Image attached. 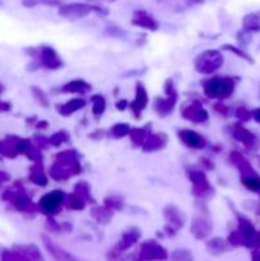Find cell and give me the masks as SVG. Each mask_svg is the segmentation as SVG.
Listing matches in <instances>:
<instances>
[{
	"instance_id": "6da1fadb",
	"label": "cell",
	"mask_w": 260,
	"mask_h": 261,
	"mask_svg": "<svg viewBox=\"0 0 260 261\" xmlns=\"http://www.w3.org/2000/svg\"><path fill=\"white\" fill-rule=\"evenodd\" d=\"M82 172V166L75 150H64L56 154L55 162L50 167V177L56 181H64Z\"/></svg>"
},
{
	"instance_id": "7a4b0ae2",
	"label": "cell",
	"mask_w": 260,
	"mask_h": 261,
	"mask_svg": "<svg viewBox=\"0 0 260 261\" xmlns=\"http://www.w3.org/2000/svg\"><path fill=\"white\" fill-rule=\"evenodd\" d=\"M235 84L231 78H212L203 82V91L206 97L216 99L228 98L233 93Z\"/></svg>"
},
{
	"instance_id": "3957f363",
	"label": "cell",
	"mask_w": 260,
	"mask_h": 261,
	"mask_svg": "<svg viewBox=\"0 0 260 261\" xmlns=\"http://www.w3.org/2000/svg\"><path fill=\"white\" fill-rule=\"evenodd\" d=\"M91 13H97L99 15H107V10L96 5L84 4V3H70V4H63L59 7V14L68 19L76 20L87 17Z\"/></svg>"
},
{
	"instance_id": "277c9868",
	"label": "cell",
	"mask_w": 260,
	"mask_h": 261,
	"mask_svg": "<svg viewBox=\"0 0 260 261\" xmlns=\"http://www.w3.org/2000/svg\"><path fill=\"white\" fill-rule=\"evenodd\" d=\"M222 64H223V56L217 50H205L200 55L196 56L194 61L195 70L204 75L213 74L221 68Z\"/></svg>"
},
{
	"instance_id": "5b68a950",
	"label": "cell",
	"mask_w": 260,
	"mask_h": 261,
	"mask_svg": "<svg viewBox=\"0 0 260 261\" xmlns=\"http://www.w3.org/2000/svg\"><path fill=\"white\" fill-rule=\"evenodd\" d=\"M165 92H166V98H155L153 107H154L155 112L160 116L165 117L172 112L173 107H175L176 102H177V92H176L175 84L171 79H167L165 83Z\"/></svg>"
},
{
	"instance_id": "8992f818",
	"label": "cell",
	"mask_w": 260,
	"mask_h": 261,
	"mask_svg": "<svg viewBox=\"0 0 260 261\" xmlns=\"http://www.w3.org/2000/svg\"><path fill=\"white\" fill-rule=\"evenodd\" d=\"M31 143L32 142L28 139H23L15 135H8L4 140L0 142V153L4 157L15 158L19 154H25Z\"/></svg>"
},
{
	"instance_id": "52a82bcc",
	"label": "cell",
	"mask_w": 260,
	"mask_h": 261,
	"mask_svg": "<svg viewBox=\"0 0 260 261\" xmlns=\"http://www.w3.org/2000/svg\"><path fill=\"white\" fill-rule=\"evenodd\" d=\"M65 194L61 190H53L41 196L37 203V208L46 216H55L60 212L61 205L65 203Z\"/></svg>"
},
{
	"instance_id": "ba28073f",
	"label": "cell",
	"mask_w": 260,
	"mask_h": 261,
	"mask_svg": "<svg viewBox=\"0 0 260 261\" xmlns=\"http://www.w3.org/2000/svg\"><path fill=\"white\" fill-rule=\"evenodd\" d=\"M188 177L190 180L191 185V194L195 198L203 199L205 196H209L213 194V188L209 184L208 177L201 170H188Z\"/></svg>"
},
{
	"instance_id": "9c48e42d",
	"label": "cell",
	"mask_w": 260,
	"mask_h": 261,
	"mask_svg": "<svg viewBox=\"0 0 260 261\" xmlns=\"http://www.w3.org/2000/svg\"><path fill=\"white\" fill-rule=\"evenodd\" d=\"M33 51L35 53L30 51V54L33 58L40 61V64L43 68L50 69V70H58V69H60L63 66V61H61L60 55L51 46H41V47L35 48Z\"/></svg>"
},
{
	"instance_id": "30bf717a",
	"label": "cell",
	"mask_w": 260,
	"mask_h": 261,
	"mask_svg": "<svg viewBox=\"0 0 260 261\" xmlns=\"http://www.w3.org/2000/svg\"><path fill=\"white\" fill-rule=\"evenodd\" d=\"M181 115H183L184 119L188 120V121L194 122V124L205 122L209 117L208 111L204 109L203 105L199 101H193L190 105L184 107V110L181 111Z\"/></svg>"
},
{
	"instance_id": "8fae6325",
	"label": "cell",
	"mask_w": 260,
	"mask_h": 261,
	"mask_svg": "<svg viewBox=\"0 0 260 261\" xmlns=\"http://www.w3.org/2000/svg\"><path fill=\"white\" fill-rule=\"evenodd\" d=\"M178 138H180V140L186 145V147L191 148V149H203L206 145L205 138L201 137V135L198 134L196 132H193V130H180V132H178Z\"/></svg>"
},
{
	"instance_id": "7c38bea8",
	"label": "cell",
	"mask_w": 260,
	"mask_h": 261,
	"mask_svg": "<svg viewBox=\"0 0 260 261\" xmlns=\"http://www.w3.org/2000/svg\"><path fill=\"white\" fill-rule=\"evenodd\" d=\"M132 23L134 25H137V27L149 31H157L158 27H160V24L154 19V17L152 14H149L148 12H145V10H135L133 13Z\"/></svg>"
},
{
	"instance_id": "4fadbf2b",
	"label": "cell",
	"mask_w": 260,
	"mask_h": 261,
	"mask_svg": "<svg viewBox=\"0 0 260 261\" xmlns=\"http://www.w3.org/2000/svg\"><path fill=\"white\" fill-rule=\"evenodd\" d=\"M147 105H148V93L147 91H145L144 86H143L140 82H138L137 89H135L134 101H133L132 103H129V107L135 116H139V115L142 114L143 110L147 107Z\"/></svg>"
},
{
	"instance_id": "5bb4252c",
	"label": "cell",
	"mask_w": 260,
	"mask_h": 261,
	"mask_svg": "<svg viewBox=\"0 0 260 261\" xmlns=\"http://www.w3.org/2000/svg\"><path fill=\"white\" fill-rule=\"evenodd\" d=\"M167 144V137L163 133H155V134H148L143 143V150L144 152H155L161 150Z\"/></svg>"
},
{
	"instance_id": "9a60e30c",
	"label": "cell",
	"mask_w": 260,
	"mask_h": 261,
	"mask_svg": "<svg viewBox=\"0 0 260 261\" xmlns=\"http://www.w3.org/2000/svg\"><path fill=\"white\" fill-rule=\"evenodd\" d=\"M87 105L86 99L83 98H71L69 99L68 102L63 105H58L56 109H58V112L61 115V116H71L73 114H75L79 110L84 109Z\"/></svg>"
},
{
	"instance_id": "2e32d148",
	"label": "cell",
	"mask_w": 260,
	"mask_h": 261,
	"mask_svg": "<svg viewBox=\"0 0 260 261\" xmlns=\"http://www.w3.org/2000/svg\"><path fill=\"white\" fill-rule=\"evenodd\" d=\"M30 180L37 186H46L48 184L47 175H46L45 170H43L42 162H35V165L31 167L30 171Z\"/></svg>"
},
{
	"instance_id": "e0dca14e",
	"label": "cell",
	"mask_w": 260,
	"mask_h": 261,
	"mask_svg": "<svg viewBox=\"0 0 260 261\" xmlns=\"http://www.w3.org/2000/svg\"><path fill=\"white\" fill-rule=\"evenodd\" d=\"M89 89H91V86L87 82H84L83 79H74V81H70L65 86H63L61 92L71 94H83L87 93Z\"/></svg>"
},
{
	"instance_id": "ac0fdd59",
	"label": "cell",
	"mask_w": 260,
	"mask_h": 261,
	"mask_svg": "<svg viewBox=\"0 0 260 261\" xmlns=\"http://www.w3.org/2000/svg\"><path fill=\"white\" fill-rule=\"evenodd\" d=\"M191 231H193V233L195 234L198 239H204V237H206L211 233L212 224L208 219L203 218V217H198V218L194 219Z\"/></svg>"
},
{
	"instance_id": "d6986e66",
	"label": "cell",
	"mask_w": 260,
	"mask_h": 261,
	"mask_svg": "<svg viewBox=\"0 0 260 261\" xmlns=\"http://www.w3.org/2000/svg\"><path fill=\"white\" fill-rule=\"evenodd\" d=\"M43 242H45V246L47 247L48 251H50L51 254H53L54 256H55L56 260H59V261H75V260H74V257H71L70 255L68 254V252L64 251V250L61 249V247L56 246V245L54 244V242L51 241V240H48V239H46V237H43Z\"/></svg>"
},
{
	"instance_id": "ffe728a7",
	"label": "cell",
	"mask_w": 260,
	"mask_h": 261,
	"mask_svg": "<svg viewBox=\"0 0 260 261\" xmlns=\"http://www.w3.org/2000/svg\"><path fill=\"white\" fill-rule=\"evenodd\" d=\"M165 218L167 219V222L172 226L181 227L184 224V218L181 212L176 208L175 205H168L167 208L165 209Z\"/></svg>"
},
{
	"instance_id": "44dd1931",
	"label": "cell",
	"mask_w": 260,
	"mask_h": 261,
	"mask_svg": "<svg viewBox=\"0 0 260 261\" xmlns=\"http://www.w3.org/2000/svg\"><path fill=\"white\" fill-rule=\"evenodd\" d=\"M65 204L69 209L71 211H82V209L86 208V199L82 198L79 194H76L75 191L70 193L69 195L65 196Z\"/></svg>"
},
{
	"instance_id": "7402d4cb",
	"label": "cell",
	"mask_w": 260,
	"mask_h": 261,
	"mask_svg": "<svg viewBox=\"0 0 260 261\" xmlns=\"http://www.w3.org/2000/svg\"><path fill=\"white\" fill-rule=\"evenodd\" d=\"M143 255L150 259H163L166 256L165 250L153 242H148L143 246Z\"/></svg>"
},
{
	"instance_id": "603a6c76",
	"label": "cell",
	"mask_w": 260,
	"mask_h": 261,
	"mask_svg": "<svg viewBox=\"0 0 260 261\" xmlns=\"http://www.w3.org/2000/svg\"><path fill=\"white\" fill-rule=\"evenodd\" d=\"M112 209L107 208L106 205L97 206V208L92 209V217L96 218L99 223H107L112 217Z\"/></svg>"
},
{
	"instance_id": "cb8c5ba5",
	"label": "cell",
	"mask_w": 260,
	"mask_h": 261,
	"mask_svg": "<svg viewBox=\"0 0 260 261\" xmlns=\"http://www.w3.org/2000/svg\"><path fill=\"white\" fill-rule=\"evenodd\" d=\"M92 102V114L96 117H99L103 115L105 110H106V99L101 94H96L91 98Z\"/></svg>"
},
{
	"instance_id": "d4e9b609",
	"label": "cell",
	"mask_w": 260,
	"mask_h": 261,
	"mask_svg": "<svg viewBox=\"0 0 260 261\" xmlns=\"http://www.w3.org/2000/svg\"><path fill=\"white\" fill-rule=\"evenodd\" d=\"M74 191L76 194H79L82 198L86 199L87 203H94V199L91 195V186L86 181H79L75 185V188H74Z\"/></svg>"
},
{
	"instance_id": "484cf974",
	"label": "cell",
	"mask_w": 260,
	"mask_h": 261,
	"mask_svg": "<svg viewBox=\"0 0 260 261\" xmlns=\"http://www.w3.org/2000/svg\"><path fill=\"white\" fill-rule=\"evenodd\" d=\"M130 126L127 124H124V122H120V124H115L114 126H111L110 129V134H111L112 138H124L126 135L130 134Z\"/></svg>"
},
{
	"instance_id": "4316f807",
	"label": "cell",
	"mask_w": 260,
	"mask_h": 261,
	"mask_svg": "<svg viewBox=\"0 0 260 261\" xmlns=\"http://www.w3.org/2000/svg\"><path fill=\"white\" fill-rule=\"evenodd\" d=\"M70 138V135L65 132V130H59V132L54 133L50 138H48V142H50V145L53 147H60L61 144L66 143Z\"/></svg>"
},
{
	"instance_id": "83f0119b",
	"label": "cell",
	"mask_w": 260,
	"mask_h": 261,
	"mask_svg": "<svg viewBox=\"0 0 260 261\" xmlns=\"http://www.w3.org/2000/svg\"><path fill=\"white\" fill-rule=\"evenodd\" d=\"M130 138H132V142L137 145H143L145 138H147V130L145 127H135V129L130 130Z\"/></svg>"
},
{
	"instance_id": "f1b7e54d",
	"label": "cell",
	"mask_w": 260,
	"mask_h": 261,
	"mask_svg": "<svg viewBox=\"0 0 260 261\" xmlns=\"http://www.w3.org/2000/svg\"><path fill=\"white\" fill-rule=\"evenodd\" d=\"M138 237H139V233H138L137 231L126 232V233H125L124 236H122L121 241H120V245H121L122 249H126V247L132 246V245L134 244L135 241H137Z\"/></svg>"
},
{
	"instance_id": "f546056e",
	"label": "cell",
	"mask_w": 260,
	"mask_h": 261,
	"mask_svg": "<svg viewBox=\"0 0 260 261\" xmlns=\"http://www.w3.org/2000/svg\"><path fill=\"white\" fill-rule=\"evenodd\" d=\"M105 205L112 211H119L124 206V201L120 196H110V198L105 199Z\"/></svg>"
},
{
	"instance_id": "4dcf8cb0",
	"label": "cell",
	"mask_w": 260,
	"mask_h": 261,
	"mask_svg": "<svg viewBox=\"0 0 260 261\" xmlns=\"http://www.w3.org/2000/svg\"><path fill=\"white\" fill-rule=\"evenodd\" d=\"M2 261H27V259L19 251H17V250L15 251H8V250H5V251H3Z\"/></svg>"
},
{
	"instance_id": "1f68e13d",
	"label": "cell",
	"mask_w": 260,
	"mask_h": 261,
	"mask_svg": "<svg viewBox=\"0 0 260 261\" xmlns=\"http://www.w3.org/2000/svg\"><path fill=\"white\" fill-rule=\"evenodd\" d=\"M22 4H23V7H25V8H33L38 4L60 5V2H58V0H23Z\"/></svg>"
},
{
	"instance_id": "d6a6232c",
	"label": "cell",
	"mask_w": 260,
	"mask_h": 261,
	"mask_svg": "<svg viewBox=\"0 0 260 261\" xmlns=\"http://www.w3.org/2000/svg\"><path fill=\"white\" fill-rule=\"evenodd\" d=\"M32 94L35 96V98L37 99L38 102H40L41 106L43 107H48L50 106V103H48L47 98H46V94L43 93L42 89L37 88V87H32Z\"/></svg>"
},
{
	"instance_id": "836d02e7",
	"label": "cell",
	"mask_w": 260,
	"mask_h": 261,
	"mask_svg": "<svg viewBox=\"0 0 260 261\" xmlns=\"http://www.w3.org/2000/svg\"><path fill=\"white\" fill-rule=\"evenodd\" d=\"M242 182L250 190L257 191L260 190V180L255 177H242Z\"/></svg>"
},
{
	"instance_id": "e575fe53",
	"label": "cell",
	"mask_w": 260,
	"mask_h": 261,
	"mask_svg": "<svg viewBox=\"0 0 260 261\" xmlns=\"http://www.w3.org/2000/svg\"><path fill=\"white\" fill-rule=\"evenodd\" d=\"M33 144L38 148V149H45L50 145V142H48V138L41 137V135H36L33 138Z\"/></svg>"
},
{
	"instance_id": "d590c367",
	"label": "cell",
	"mask_w": 260,
	"mask_h": 261,
	"mask_svg": "<svg viewBox=\"0 0 260 261\" xmlns=\"http://www.w3.org/2000/svg\"><path fill=\"white\" fill-rule=\"evenodd\" d=\"M127 106H129V102H127L126 99H120V101L116 102V109L119 110V111H124Z\"/></svg>"
},
{
	"instance_id": "8d00e7d4",
	"label": "cell",
	"mask_w": 260,
	"mask_h": 261,
	"mask_svg": "<svg viewBox=\"0 0 260 261\" xmlns=\"http://www.w3.org/2000/svg\"><path fill=\"white\" fill-rule=\"evenodd\" d=\"M10 181V175L5 171H0V184H4Z\"/></svg>"
},
{
	"instance_id": "74e56055",
	"label": "cell",
	"mask_w": 260,
	"mask_h": 261,
	"mask_svg": "<svg viewBox=\"0 0 260 261\" xmlns=\"http://www.w3.org/2000/svg\"><path fill=\"white\" fill-rule=\"evenodd\" d=\"M8 110H10V105L0 101V111H8Z\"/></svg>"
},
{
	"instance_id": "f35d334b",
	"label": "cell",
	"mask_w": 260,
	"mask_h": 261,
	"mask_svg": "<svg viewBox=\"0 0 260 261\" xmlns=\"http://www.w3.org/2000/svg\"><path fill=\"white\" fill-rule=\"evenodd\" d=\"M36 126H37V129H46V127H48V122H46V121H38L37 122V125H36Z\"/></svg>"
},
{
	"instance_id": "ab89813d",
	"label": "cell",
	"mask_w": 260,
	"mask_h": 261,
	"mask_svg": "<svg viewBox=\"0 0 260 261\" xmlns=\"http://www.w3.org/2000/svg\"><path fill=\"white\" fill-rule=\"evenodd\" d=\"M201 162H203L208 168H213V163L208 162V160H205V158H203V160H201Z\"/></svg>"
},
{
	"instance_id": "60d3db41",
	"label": "cell",
	"mask_w": 260,
	"mask_h": 261,
	"mask_svg": "<svg viewBox=\"0 0 260 261\" xmlns=\"http://www.w3.org/2000/svg\"><path fill=\"white\" fill-rule=\"evenodd\" d=\"M256 119H257V121H260V112L256 115Z\"/></svg>"
},
{
	"instance_id": "b9f144b4",
	"label": "cell",
	"mask_w": 260,
	"mask_h": 261,
	"mask_svg": "<svg viewBox=\"0 0 260 261\" xmlns=\"http://www.w3.org/2000/svg\"><path fill=\"white\" fill-rule=\"evenodd\" d=\"M2 255H3V250L2 247H0V260H2Z\"/></svg>"
},
{
	"instance_id": "7bdbcfd3",
	"label": "cell",
	"mask_w": 260,
	"mask_h": 261,
	"mask_svg": "<svg viewBox=\"0 0 260 261\" xmlns=\"http://www.w3.org/2000/svg\"><path fill=\"white\" fill-rule=\"evenodd\" d=\"M2 92H3V86H2V84H0V93H2Z\"/></svg>"
},
{
	"instance_id": "ee69618b",
	"label": "cell",
	"mask_w": 260,
	"mask_h": 261,
	"mask_svg": "<svg viewBox=\"0 0 260 261\" xmlns=\"http://www.w3.org/2000/svg\"><path fill=\"white\" fill-rule=\"evenodd\" d=\"M106 2H111L112 3V2H116V0H106Z\"/></svg>"
}]
</instances>
